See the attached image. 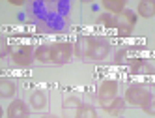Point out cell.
Here are the masks:
<instances>
[{"mask_svg":"<svg viewBox=\"0 0 155 118\" xmlns=\"http://www.w3.org/2000/svg\"><path fill=\"white\" fill-rule=\"evenodd\" d=\"M81 107L82 103L77 99V98H69V99H65L64 101V114L65 116H79V111H81Z\"/></svg>","mask_w":155,"mask_h":118,"instance_id":"obj_6","label":"cell"},{"mask_svg":"<svg viewBox=\"0 0 155 118\" xmlns=\"http://www.w3.org/2000/svg\"><path fill=\"white\" fill-rule=\"evenodd\" d=\"M121 13H124V23H125V25H129V26L135 25V21H137L135 12H131V9H124Z\"/></svg>","mask_w":155,"mask_h":118,"instance_id":"obj_19","label":"cell"},{"mask_svg":"<svg viewBox=\"0 0 155 118\" xmlns=\"http://www.w3.org/2000/svg\"><path fill=\"white\" fill-rule=\"evenodd\" d=\"M92 43H94V39L92 38H79L77 39V43H75V55L79 56V58H86V56H90V51H92Z\"/></svg>","mask_w":155,"mask_h":118,"instance_id":"obj_3","label":"cell"},{"mask_svg":"<svg viewBox=\"0 0 155 118\" xmlns=\"http://www.w3.org/2000/svg\"><path fill=\"white\" fill-rule=\"evenodd\" d=\"M131 71L133 73H151V66H148L144 60H133Z\"/></svg>","mask_w":155,"mask_h":118,"instance_id":"obj_14","label":"cell"},{"mask_svg":"<svg viewBox=\"0 0 155 118\" xmlns=\"http://www.w3.org/2000/svg\"><path fill=\"white\" fill-rule=\"evenodd\" d=\"M36 58L43 64H47L52 60V47H47V45H41L36 49Z\"/></svg>","mask_w":155,"mask_h":118,"instance_id":"obj_9","label":"cell"},{"mask_svg":"<svg viewBox=\"0 0 155 118\" xmlns=\"http://www.w3.org/2000/svg\"><path fill=\"white\" fill-rule=\"evenodd\" d=\"M140 105H142V109L146 111L148 114H151L153 113V96L151 94H144V98H142V101H140Z\"/></svg>","mask_w":155,"mask_h":118,"instance_id":"obj_16","label":"cell"},{"mask_svg":"<svg viewBox=\"0 0 155 118\" xmlns=\"http://www.w3.org/2000/svg\"><path fill=\"white\" fill-rule=\"evenodd\" d=\"M71 56V45L69 43H56L52 47V62L65 64Z\"/></svg>","mask_w":155,"mask_h":118,"instance_id":"obj_1","label":"cell"},{"mask_svg":"<svg viewBox=\"0 0 155 118\" xmlns=\"http://www.w3.org/2000/svg\"><path fill=\"white\" fill-rule=\"evenodd\" d=\"M0 94H2V98H9V96L15 94V84L8 79H2L0 83Z\"/></svg>","mask_w":155,"mask_h":118,"instance_id":"obj_13","label":"cell"},{"mask_svg":"<svg viewBox=\"0 0 155 118\" xmlns=\"http://www.w3.org/2000/svg\"><path fill=\"white\" fill-rule=\"evenodd\" d=\"M13 62L17 64V66H28V64L32 62L30 49H28V47H23L21 51H17L15 55H13Z\"/></svg>","mask_w":155,"mask_h":118,"instance_id":"obj_8","label":"cell"},{"mask_svg":"<svg viewBox=\"0 0 155 118\" xmlns=\"http://www.w3.org/2000/svg\"><path fill=\"white\" fill-rule=\"evenodd\" d=\"M30 105L34 107V109H43V107L47 105V98L43 92H34L30 96Z\"/></svg>","mask_w":155,"mask_h":118,"instance_id":"obj_11","label":"cell"},{"mask_svg":"<svg viewBox=\"0 0 155 118\" xmlns=\"http://www.w3.org/2000/svg\"><path fill=\"white\" fill-rule=\"evenodd\" d=\"M144 94H146V90H144L142 84H133V86H129L127 94H125V98L129 103H135V105H140L142 98H144Z\"/></svg>","mask_w":155,"mask_h":118,"instance_id":"obj_4","label":"cell"},{"mask_svg":"<svg viewBox=\"0 0 155 118\" xmlns=\"http://www.w3.org/2000/svg\"><path fill=\"white\" fill-rule=\"evenodd\" d=\"M124 58H125V51H118L116 52V62L121 64V62H124Z\"/></svg>","mask_w":155,"mask_h":118,"instance_id":"obj_22","label":"cell"},{"mask_svg":"<svg viewBox=\"0 0 155 118\" xmlns=\"http://www.w3.org/2000/svg\"><path fill=\"white\" fill-rule=\"evenodd\" d=\"M99 21L105 25V26H118V21H116V15H112V13H103L101 17H99Z\"/></svg>","mask_w":155,"mask_h":118,"instance_id":"obj_17","label":"cell"},{"mask_svg":"<svg viewBox=\"0 0 155 118\" xmlns=\"http://www.w3.org/2000/svg\"><path fill=\"white\" fill-rule=\"evenodd\" d=\"M108 55V43L107 41H94L92 43V51H90V56L94 60H101Z\"/></svg>","mask_w":155,"mask_h":118,"instance_id":"obj_5","label":"cell"},{"mask_svg":"<svg viewBox=\"0 0 155 118\" xmlns=\"http://www.w3.org/2000/svg\"><path fill=\"white\" fill-rule=\"evenodd\" d=\"M8 116H12V118H25L28 116V109H26V105L23 101H13L12 105H9V109H8Z\"/></svg>","mask_w":155,"mask_h":118,"instance_id":"obj_7","label":"cell"},{"mask_svg":"<svg viewBox=\"0 0 155 118\" xmlns=\"http://www.w3.org/2000/svg\"><path fill=\"white\" fill-rule=\"evenodd\" d=\"M131 30H133V26L125 25L124 21H121V23H118V34H120V36H129Z\"/></svg>","mask_w":155,"mask_h":118,"instance_id":"obj_20","label":"cell"},{"mask_svg":"<svg viewBox=\"0 0 155 118\" xmlns=\"http://www.w3.org/2000/svg\"><path fill=\"white\" fill-rule=\"evenodd\" d=\"M103 6H105V9H108V12L110 13H121V12H124V2H121V0H105V2H103Z\"/></svg>","mask_w":155,"mask_h":118,"instance_id":"obj_12","label":"cell"},{"mask_svg":"<svg viewBox=\"0 0 155 118\" xmlns=\"http://www.w3.org/2000/svg\"><path fill=\"white\" fill-rule=\"evenodd\" d=\"M103 109H105L108 114H114V116H118V114H121V111H124V99H114L112 103H107V105H103Z\"/></svg>","mask_w":155,"mask_h":118,"instance_id":"obj_10","label":"cell"},{"mask_svg":"<svg viewBox=\"0 0 155 118\" xmlns=\"http://www.w3.org/2000/svg\"><path fill=\"white\" fill-rule=\"evenodd\" d=\"M8 52H9V45H8V43H6V41L2 39V49H0V56H2V58H4V56L8 55Z\"/></svg>","mask_w":155,"mask_h":118,"instance_id":"obj_21","label":"cell"},{"mask_svg":"<svg viewBox=\"0 0 155 118\" xmlns=\"http://www.w3.org/2000/svg\"><path fill=\"white\" fill-rule=\"evenodd\" d=\"M95 109L90 105H82L81 107V111H79V118H95Z\"/></svg>","mask_w":155,"mask_h":118,"instance_id":"obj_18","label":"cell"},{"mask_svg":"<svg viewBox=\"0 0 155 118\" xmlns=\"http://www.w3.org/2000/svg\"><path fill=\"white\" fill-rule=\"evenodd\" d=\"M138 13H140L142 17H153L155 6H153L151 2H140V4H138Z\"/></svg>","mask_w":155,"mask_h":118,"instance_id":"obj_15","label":"cell"},{"mask_svg":"<svg viewBox=\"0 0 155 118\" xmlns=\"http://www.w3.org/2000/svg\"><path fill=\"white\" fill-rule=\"evenodd\" d=\"M116 88H118V84L114 81H105L101 84V88H99V101H101V105L110 103V99L116 96Z\"/></svg>","mask_w":155,"mask_h":118,"instance_id":"obj_2","label":"cell"}]
</instances>
